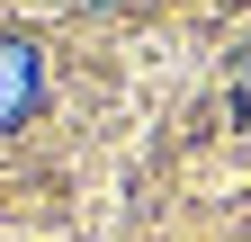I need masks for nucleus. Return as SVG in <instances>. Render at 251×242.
I'll return each mask as SVG.
<instances>
[{"label": "nucleus", "mask_w": 251, "mask_h": 242, "mask_svg": "<svg viewBox=\"0 0 251 242\" xmlns=\"http://www.w3.org/2000/svg\"><path fill=\"white\" fill-rule=\"evenodd\" d=\"M233 117H242V126H251V63L233 72Z\"/></svg>", "instance_id": "2"}, {"label": "nucleus", "mask_w": 251, "mask_h": 242, "mask_svg": "<svg viewBox=\"0 0 251 242\" xmlns=\"http://www.w3.org/2000/svg\"><path fill=\"white\" fill-rule=\"evenodd\" d=\"M45 108V45L36 36H0V135L27 126Z\"/></svg>", "instance_id": "1"}]
</instances>
